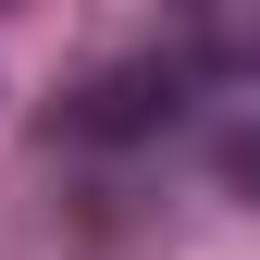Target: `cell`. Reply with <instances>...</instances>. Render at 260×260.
Listing matches in <instances>:
<instances>
[{
  "instance_id": "obj_4",
  "label": "cell",
  "mask_w": 260,
  "mask_h": 260,
  "mask_svg": "<svg viewBox=\"0 0 260 260\" xmlns=\"http://www.w3.org/2000/svg\"><path fill=\"white\" fill-rule=\"evenodd\" d=\"M0 13H25V0H0Z\"/></svg>"
},
{
  "instance_id": "obj_1",
  "label": "cell",
  "mask_w": 260,
  "mask_h": 260,
  "mask_svg": "<svg viewBox=\"0 0 260 260\" xmlns=\"http://www.w3.org/2000/svg\"><path fill=\"white\" fill-rule=\"evenodd\" d=\"M186 87H199V62H186V50L100 62V75L62 100V137H87V149H149V137H174V124H186Z\"/></svg>"
},
{
  "instance_id": "obj_2",
  "label": "cell",
  "mask_w": 260,
  "mask_h": 260,
  "mask_svg": "<svg viewBox=\"0 0 260 260\" xmlns=\"http://www.w3.org/2000/svg\"><path fill=\"white\" fill-rule=\"evenodd\" d=\"M174 50L223 87H260V0H174Z\"/></svg>"
},
{
  "instance_id": "obj_3",
  "label": "cell",
  "mask_w": 260,
  "mask_h": 260,
  "mask_svg": "<svg viewBox=\"0 0 260 260\" xmlns=\"http://www.w3.org/2000/svg\"><path fill=\"white\" fill-rule=\"evenodd\" d=\"M211 174H223V199H248V211H260V112H236V124L211 137Z\"/></svg>"
}]
</instances>
